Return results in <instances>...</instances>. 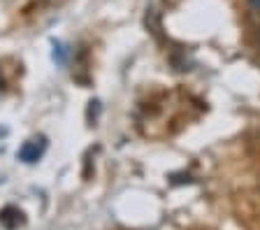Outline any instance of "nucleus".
I'll return each instance as SVG.
<instances>
[{"instance_id":"1","label":"nucleus","mask_w":260,"mask_h":230,"mask_svg":"<svg viewBox=\"0 0 260 230\" xmlns=\"http://www.w3.org/2000/svg\"><path fill=\"white\" fill-rule=\"evenodd\" d=\"M42 153H44V140H30V142H26L19 149V158L23 163H35Z\"/></svg>"},{"instance_id":"2","label":"nucleus","mask_w":260,"mask_h":230,"mask_svg":"<svg viewBox=\"0 0 260 230\" xmlns=\"http://www.w3.org/2000/svg\"><path fill=\"white\" fill-rule=\"evenodd\" d=\"M0 221H3L7 228H14V225L21 223V212H16L14 207H7L5 212L0 214Z\"/></svg>"},{"instance_id":"3","label":"nucleus","mask_w":260,"mask_h":230,"mask_svg":"<svg viewBox=\"0 0 260 230\" xmlns=\"http://www.w3.org/2000/svg\"><path fill=\"white\" fill-rule=\"evenodd\" d=\"M246 5H249L253 12H260V0H246Z\"/></svg>"}]
</instances>
